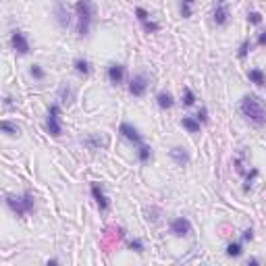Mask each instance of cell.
Segmentation results:
<instances>
[{
	"instance_id": "cell-1",
	"label": "cell",
	"mask_w": 266,
	"mask_h": 266,
	"mask_svg": "<svg viewBox=\"0 0 266 266\" xmlns=\"http://www.w3.org/2000/svg\"><path fill=\"white\" fill-rule=\"evenodd\" d=\"M239 112L254 127L266 125V106L258 94H246L239 102Z\"/></svg>"
},
{
	"instance_id": "cell-2",
	"label": "cell",
	"mask_w": 266,
	"mask_h": 266,
	"mask_svg": "<svg viewBox=\"0 0 266 266\" xmlns=\"http://www.w3.org/2000/svg\"><path fill=\"white\" fill-rule=\"evenodd\" d=\"M75 15H77V36L88 38L91 31V23H94V4H91V0H77Z\"/></svg>"
},
{
	"instance_id": "cell-3",
	"label": "cell",
	"mask_w": 266,
	"mask_h": 266,
	"mask_svg": "<svg viewBox=\"0 0 266 266\" xmlns=\"http://www.w3.org/2000/svg\"><path fill=\"white\" fill-rule=\"evenodd\" d=\"M6 206L13 210V214L17 216H27L29 212H33V208H36V195H33V191L25 189L21 195H15V193H6L4 198Z\"/></svg>"
},
{
	"instance_id": "cell-4",
	"label": "cell",
	"mask_w": 266,
	"mask_h": 266,
	"mask_svg": "<svg viewBox=\"0 0 266 266\" xmlns=\"http://www.w3.org/2000/svg\"><path fill=\"white\" fill-rule=\"evenodd\" d=\"M46 131L52 137L63 135V123H61V104H50L46 112Z\"/></svg>"
},
{
	"instance_id": "cell-5",
	"label": "cell",
	"mask_w": 266,
	"mask_h": 266,
	"mask_svg": "<svg viewBox=\"0 0 266 266\" xmlns=\"http://www.w3.org/2000/svg\"><path fill=\"white\" fill-rule=\"evenodd\" d=\"M89 193H91V198H94V202H96L100 212H108L110 210V200H108L106 191H104V185L102 183L91 181L89 183Z\"/></svg>"
},
{
	"instance_id": "cell-6",
	"label": "cell",
	"mask_w": 266,
	"mask_h": 266,
	"mask_svg": "<svg viewBox=\"0 0 266 266\" xmlns=\"http://www.w3.org/2000/svg\"><path fill=\"white\" fill-rule=\"evenodd\" d=\"M169 231L173 233V237L183 239V237L191 235L193 227H191V221H189L187 216H175V218L171 221V225H169Z\"/></svg>"
},
{
	"instance_id": "cell-7",
	"label": "cell",
	"mask_w": 266,
	"mask_h": 266,
	"mask_svg": "<svg viewBox=\"0 0 266 266\" xmlns=\"http://www.w3.org/2000/svg\"><path fill=\"white\" fill-rule=\"evenodd\" d=\"M119 133H121L123 140H127L129 144H133L135 148L144 144V135H142L140 129H137L135 125H131L129 121H123V123L119 125Z\"/></svg>"
},
{
	"instance_id": "cell-8",
	"label": "cell",
	"mask_w": 266,
	"mask_h": 266,
	"mask_svg": "<svg viewBox=\"0 0 266 266\" xmlns=\"http://www.w3.org/2000/svg\"><path fill=\"white\" fill-rule=\"evenodd\" d=\"M10 46H13V50L21 56H25L31 52V46H29V40L25 36V31L21 29H13L10 31Z\"/></svg>"
},
{
	"instance_id": "cell-9",
	"label": "cell",
	"mask_w": 266,
	"mask_h": 266,
	"mask_svg": "<svg viewBox=\"0 0 266 266\" xmlns=\"http://www.w3.org/2000/svg\"><path fill=\"white\" fill-rule=\"evenodd\" d=\"M148 86H150L148 77H146L144 73H137V75H133V77L129 79V94H131L133 98H142V96H146Z\"/></svg>"
},
{
	"instance_id": "cell-10",
	"label": "cell",
	"mask_w": 266,
	"mask_h": 266,
	"mask_svg": "<svg viewBox=\"0 0 266 266\" xmlns=\"http://www.w3.org/2000/svg\"><path fill=\"white\" fill-rule=\"evenodd\" d=\"M125 75H127V69H125V65H121V63H110L108 69H106V77H108L110 86H114V88L123 86Z\"/></svg>"
},
{
	"instance_id": "cell-11",
	"label": "cell",
	"mask_w": 266,
	"mask_h": 266,
	"mask_svg": "<svg viewBox=\"0 0 266 266\" xmlns=\"http://www.w3.org/2000/svg\"><path fill=\"white\" fill-rule=\"evenodd\" d=\"M212 21L216 27H227L229 21H231V10L227 4H214V10H212Z\"/></svg>"
},
{
	"instance_id": "cell-12",
	"label": "cell",
	"mask_w": 266,
	"mask_h": 266,
	"mask_svg": "<svg viewBox=\"0 0 266 266\" xmlns=\"http://www.w3.org/2000/svg\"><path fill=\"white\" fill-rule=\"evenodd\" d=\"M169 156H171V160H173V163H175L177 167H187L189 160H191V156H189V152H187V148H183V146L171 148Z\"/></svg>"
},
{
	"instance_id": "cell-13",
	"label": "cell",
	"mask_w": 266,
	"mask_h": 266,
	"mask_svg": "<svg viewBox=\"0 0 266 266\" xmlns=\"http://www.w3.org/2000/svg\"><path fill=\"white\" fill-rule=\"evenodd\" d=\"M54 19H56V25H59L61 29H67L69 25H71V15H69V10L63 2L54 4Z\"/></svg>"
},
{
	"instance_id": "cell-14",
	"label": "cell",
	"mask_w": 266,
	"mask_h": 266,
	"mask_svg": "<svg viewBox=\"0 0 266 266\" xmlns=\"http://www.w3.org/2000/svg\"><path fill=\"white\" fill-rule=\"evenodd\" d=\"M156 104H158L160 110H171L173 106H175V96H173L171 91L163 89V91H158L156 94Z\"/></svg>"
},
{
	"instance_id": "cell-15",
	"label": "cell",
	"mask_w": 266,
	"mask_h": 266,
	"mask_svg": "<svg viewBox=\"0 0 266 266\" xmlns=\"http://www.w3.org/2000/svg\"><path fill=\"white\" fill-rule=\"evenodd\" d=\"M59 100L65 104V106H71V104H73V100H75V89H73L71 84L65 82V84L59 88Z\"/></svg>"
},
{
	"instance_id": "cell-16",
	"label": "cell",
	"mask_w": 266,
	"mask_h": 266,
	"mask_svg": "<svg viewBox=\"0 0 266 266\" xmlns=\"http://www.w3.org/2000/svg\"><path fill=\"white\" fill-rule=\"evenodd\" d=\"M73 69L79 77H89V73H91V65L88 59H84V56H77L73 61Z\"/></svg>"
},
{
	"instance_id": "cell-17",
	"label": "cell",
	"mask_w": 266,
	"mask_h": 266,
	"mask_svg": "<svg viewBox=\"0 0 266 266\" xmlns=\"http://www.w3.org/2000/svg\"><path fill=\"white\" fill-rule=\"evenodd\" d=\"M248 79L254 84V86H258V88H262V86H266V73L262 71L260 67H252V69H248Z\"/></svg>"
},
{
	"instance_id": "cell-18",
	"label": "cell",
	"mask_w": 266,
	"mask_h": 266,
	"mask_svg": "<svg viewBox=\"0 0 266 266\" xmlns=\"http://www.w3.org/2000/svg\"><path fill=\"white\" fill-rule=\"evenodd\" d=\"M106 144H108V142L104 140V137L96 135V133H89V135L84 137V146H88V148H91V150H100V148H104Z\"/></svg>"
},
{
	"instance_id": "cell-19",
	"label": "cell",
	"mask_w": 266,
	"mask_h": 266,
	"mask_svg": "<svg viewBox=\"0 0 266 266\" xmlns=\"http://www.w3.org/2000/svg\"><path fill=\"white\" fill-rule=\"evenodd\" d=\"M181 127H183V129L187 131V133H198V131L202 129V123L195 119V114H193V117H183V119H181Z\"/></svg>"
},
{
	"instance_id": "cell-20",
	"label": "cell",
	"mask_w": 266,
	"mask_h": 266,
	"mask_svg": "<svg viewBox=\"0 0 266 266\" xmlns=\"http://www.w3.org/2000/svg\"><path fill=\"white\" fill-rule=\"evenodd\" d=\"M137 160H140L142 165H148L150 160H152L154 152H152V146H148V144H142V146H137V152H135Z\"/></svg>"
},
{
	"instance_id": "cell-21",
	"label": "cell",
	"mask_w": 266,
	"mask_h": 266,
	"mask_svg": "<svg viewBox=\"0 0 266 266\" xmlns=\"http://www.w3.org/2000/svg\"><path fill=\"white\" fill-rule=\"evenodd\" d=\"M0 129H2V133H6L8 137H19L21 135V127L13 121H8V119L0 121Z\"/></svg>"
},
{
	"instance_id": "cell-22",
	"label": "cell",
	"mask_w": 266,
	"mask_h": 266,
	"mask_svg": "<svg viewBox=\"0 0 266 266\" xmlns=\"http://www.w3.org/2000/svg\"><path fill=\"white\" fill-rule=\"evenodd\" d=\"M225 254L229 258H241L244 256V241H231L225 250Z\"/></svg>"
},
{
	"instance_id": "cell-23",
	"label": "cell",
	"mask_w": 266,
	"mask_h": 266,
	"mask_svg": "<svg viewBox=\"0 0 266 266\" xmlns=\"http://www.w3.org/2000/svg\"><path fill=\"white\" fill-rule=\"evenodd\" d=\"M195 4V0H179V15L183 17V19H189L191 17V6Z\"/></svg>"
},
{
	"instance_id": "cell-24",
	"label": "cell",
	"mask_w": 266,
	"mask_h": 266,
	"mask_svg": "<svg viewBox=\"0 0 266 266\" xmlns=\"http://www.w3.org/2000/svg\"><path fill=\"white\" fill-rule=\"evenodd\" d=\"M195 100H198V98H195V94H193V89L191 88H187V86H185L183 88V106L185 108H189V106H193V104H195Z\"/></svg>"
},
{
	"instance_id": "cell-25",
	"label": "cell",
	"mask_w": 266,
	"mask_h": 266,
	"mask_svg": "<svg viewBox=\"0 0 266 266\" xmlns=\"http://www.w3.org/2000/svg\"><path fill=\"white\" fill-rule=\"evenodd\" d=\"M29 75L36 79V82H44L46 79V71H44V67L42 65H38V63H33L31 67H29Z\"/></svg>"
},
{
	"instance_id": "cell-26",
	"label": "cell",
	"mask_w": 266,
	"mask_h": 266,
	"mask_svg": "<svg viewBox=\"0 0 266 266\" xmlns=\"http://www.w3.org/2000/svg\"><path fill=\"white\" fill-rule=\"evenodd\" d=\"M244 177H246V183H244V191L248 193V191L252 189V185H254V181H256V177H258V169H254V167H252V169H250V171L246 173V175H244Z\"/></svg>"
},
{
	"instance_id": "cell-27",
	"label": "cell",
	"mask_w": 266,
	"mask_h": 266,
	"mask_svg": "<svg viewBox=\"0 0 266 266\" xmlns=\"http://www.w3.org/2000/svg\"><path fill=\"white\" fill-rule=\"evenodd\" d=\"M250 50H252V42H250V38H246L244 42H241L239 50H237V59H239V61H244L246 56L250 54Z\"/></svg>"
},
{
	"instance_id": "cell-28",
	"label": "cell",
	"mask_w": 266,
	"mask_h": 266,
	"mask_svg": "<svg viewBox=\"0 0 266 266\" xmlns=\"http://www.w3.org/2000/svg\"><path fill=\"white\" fill-rule=\"evenodd\" d=\"M142 27H144L146 33H158V31H160V23H158V21H152V19H148V21L142 23Z\"/></svg>"
},
{
	"instance_id": "cell-29",
	"label": "cell",
	"mask_w": 266,
	"mask_h": 266,
	"mask_svg": "<svg viewBox=\"0 0 266 266\" xmlns=\"http://www.w3.org/2000/svg\"><path fill=\"white\" fill-rule=\"evenodd\" d=\"M127 248H129L131 252H135V254H144V250H146V246H144V241L142 239H129V244H127Z\"/></svg>"
},
{
	"instance_id": "cell-30",
	"label": "cell",
	"mask_w": 266,
	"mask_h": 266,
	"mask_svg": "<svg viewBox=\"0 0 266 266\" xmlns=\"http://www.w3.org/2000/svg\"><path fill=\"white\" fill-rule=\"evenodd\" d=\"M235 171L239 173V175H246V173H248V165L244 163V152H241V154L235 158Z\"/></svg>"
},
{
	"instance_id": "cell-31",
	"label": "cell",
	"mask_w": 266,
	"mask_h": 266,
	"mask_svg": "<svg viewBox=\"0 0 266 266\" xmlns=\"http://www.w3.org/2000/svg\"><path fill=\"white\" fill-rule=\"evenodd\" d=\"M248 23L250 25H260L262 23V13H258V10H250L248 13Z\"/></svg>"
},
{
	"instance_id": "cell-32",
	"label": "cell",
	"mask_w": 266,
	"mask_h": 266,
	"mask_svg": "<svg viewBox=\"0 0 266 266\" xmlns=\"http://www.w3.org/2000/svg\"><path fill=\"white\" fill-rule=\"evenodd\" d=\"M195 119H198L202 125H208V123H210V117H208V108H206V106H200V110L195 112Z\"/></svg>"
},
{
	"instance_id": "cell-33",
	"label": "cell",
	"mask_w": 266,
	"mask_h": 266,
	"mask_svg": "<svg viewBox=\"0 0 266 266\" xmlns=\"http://www.w3.org/2000/svg\"><path fill=\"white\" fill-rule=\"evenodd\" d=\"M135 17H137V21H140V23H144V21H148V19H150V13H148L146 8L137 6V8H135Z\"/></svg>"
},
{
	"instance_id": "cell-34",
	"label": "cell",
	"mask_w": 266,
	"mask_h": 266,
	"mask_svg": "<svg viewBox=\"0 0 266 266\" xmlns=\"http://www.w3.org/2000/svg\"><path fill=\"white\" fill-rule=\"evenodd\" d=\"M252 239H254V229H252V227H248V229L244 231V233H241V241L246 244V241H252Z\"/></svg>"
},
{
	"instance_id": "cell-35",
	"label": "cell",
	"mask_w": 266,
	"mask_h": 266,
	"mask_svg": "<svg viewBox=\"0 0 266 266\" xmlns=\"http://www.w3.org/2000/svg\"><path fill=\"white\" fill-rule=\"evenodd\" d=\"M256 44H258V46H266V29L258 33V40H256Z\"/></svg>"
},
{
	"instance_id": "cell-36",
	"label": "cell",
	"mask_w": 266,
	"mask_h": 266,
	"mask_svg": "<svg viewBox=\"0 0 266 266\" xmlns=\"http://www.w3.org/2000/svg\"><path fill=\"white\" fill-rule=\"evenodd\" d=\"M4 108H13V98H10V96L4 98Z\"/></svg>"
},
{
	"instance_id": "cell-37",
	"label": "cell",
	"mask_w": 266,
	"mask_h": 266,
	"mask_svg": "<svg viewBox=\"0 0 266 266\" xmlns=\"http://www.w3.org/2000/svg\"><path fill=\"white\" fill-rule=\"evenodd\" d=\"M248 264H252V266H256V264H260V260H258V258H250V260H248Z\"/></svg>"
},
{
	"instance_id": "cell-38",
	"label": "cell",
	"mask_w": 266,
	"mask_h": 266,
	"mask_svg": "<svg viewBox=\"0 0 266 266\" xmlns=\"http://www.w3.org/2000/svg\"><path fill=\"white\" fill-rule=\"evenodd\" d=\"M216 4H227V0H216Z\"/></svg>"
}]
</instances>
